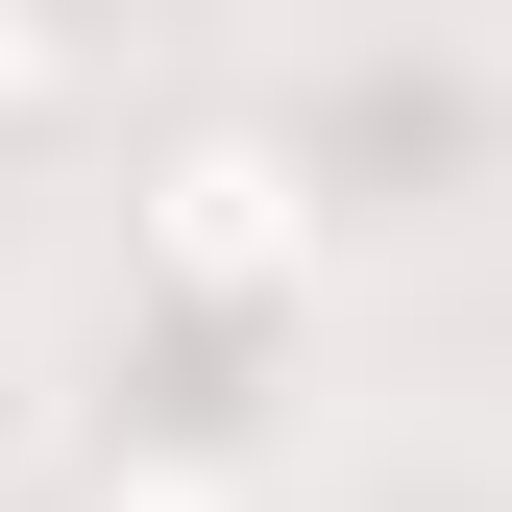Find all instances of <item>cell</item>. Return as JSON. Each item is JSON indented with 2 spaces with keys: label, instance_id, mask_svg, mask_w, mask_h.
<instances>
[{
  "label": "cell",
  "instance_id": "cell-3",
  "mask_svg": "<svg viewBox=\"0 0 512 512\" xmlns=\"http://www.w3.org/2000/svg\"><path fill=\"white\" fill-rule=\"evenodd\" d=\"M98 512H244V488L220 464H147V488H98Z\"/></svg>",
  "mask_w": 512,
  "mask_h": 512
},
{
  "label": "cell",
  "instance_id": "cell-2",
  "mask_svg": "<svg viewBox=\"0 0 512 512\" xmlns=\"http://www.w3.org/2000/svg\"><path fill=\"white\" fill-rule=\"evenodd\" d=\"M74 98V25H49V0H0V122H49Z\"/></svg>",
  "mask_w": 512,
  "mask_h": 512
},
{
  "label": "cell",
  "instance_id": "cell-1",
  "mask_svg": "<svg viewBox=\"0 0 512 512\" xmlns=\"http://www.w3.org/2000/svg\"><path fill=\"white\" fill-rule=\"evenodd\" d=\"M122 244H147L171 293H220V317H244V293H293V269H317V171L269 147V122H171L147 196H122Z\"/></svg>",
  "mask_w": 512,
  "mask_h": 512
}]
</instances>
